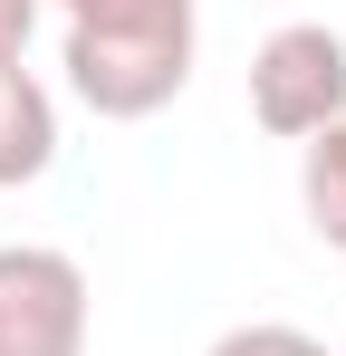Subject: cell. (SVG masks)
<instances>
[{"label": "cell", "mask_w": 346, "mask_h": 356, "mask_svg": "<svg viewBox=\"0 0 346 356\" xmlns=\"http://www.w3.org/2000/svg\"><path fill=\"white\" fill-rule=\"evenodd\" d=\"M67 19V97L106 125H145L192 87L202 49V0H49Z\"/></svg>", "instance_id": "1"}, {"label": "cell", "mask_w": 346, "mask_h": 356, "mask_svg": "<svg viewBox=\"0 0 346 356\" xmlns=\"http://www.w3.org/2000/svg\"><path fill=\"white\" fill-rule=\"evenodd\" d=\"M250 116L279 145H308V135L346 125V39L327 19H288L250 49Z\"/></svg>", "instance_id": "2"}, {"label": "cell", "mask_w": 346, "mask_h": 356, "mask_svg": "<svg viewBox=\"0 0 346 356\" xmlns=\"http://www.w3.org/2000/svg\"><path fill=\"white\" fill-rule=\"evenodd\" d=\"M97 289L49 241H0V356H87Z\"/></svg>", "instance_id": "3"}, {"label": "cell", "mask_w": 346, "mask_h": 356, "mask_svg": "<svg viewBox=\"0 0 346 356\" xmlns=\"http://www.w3.org/2000/svg\"><path fill=\"white\" fill-rule=\"evenodd\" d=\"M58 164V97L29 58H0V193Z\"/></svg>", "instance_id": "4"}, {"label": "cell", "mask_w": 346, "mask_h": 356, "mask_svg": "<svg viewBox=\"0 0 346 356\" xmlns=\"http://www.w3.org/2000/svg\"><path fill=\"white\" fill-rule=\"evenodd\" d=\"M298 212H308V232L327 250H346V125L298 145Z\"/></svg>", "instance_id": "5"}, {"label": "cell", "mask_w": 346, "mask_h": 356, "mask_svg": "<svg viewBox=\"0 0 346 356\" xmlns=\"http://www.w3.org/2000/svg\"><path fill=\"white\" fill-rule=\"evenodd\" d=\"M202 356H327L308 327H288V318H250V327H222Z\"/></svg>", "instance_id": "6"}, {"label": "cell", "mask_w": 346, "mask_h": 356, "mask_svg": "<svg viewBox=\"0 0 346 356\" xmlns=\"http://www.w3.org/2000/svg\"><path fill=\"white\" fill-rule=\"evenodd\" d=\"M49 0H0V58H29V29H39Z\"/></svg>", "instance_id": "7"}]
</instances>
